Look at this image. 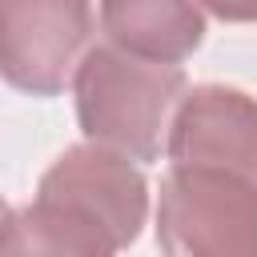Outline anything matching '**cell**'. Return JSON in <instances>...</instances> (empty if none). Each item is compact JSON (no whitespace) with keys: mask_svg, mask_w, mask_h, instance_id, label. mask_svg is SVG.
<instances>
[{"mask_svg":"<svg viewBox=\"0 0 257 257\" xmlns=\"http://www.w3.org/2000/svg\"><path fill=\"white\" fill-rule=\"evenodd\" d=\"M149 217L145 173L104 149L72 145L36 185V201L8 217L0 253H80L108 257L141 237Z\"/></svg>","mask_w":257,"mask_h":257,"instance_id":"obj_1","label":"cell"},{"mask_svg":"<svg viewBox=\"0 0 257 257\" xmlns=\"http://www.w3.org/2000/svg\"><path fill=\"white\" fill-rule=\"evenodd\" d=\"M76 120L92 145L128 161H161L169 120L189 80L181 64L145 60L116 44H88L72 72Z\"/></svg>","mask_w":257,"mask_h":257,"instance_id":"obj_2","label":"cell"},{"mask_svg":"<svg viewBox=\"0 0 257 257\" xmlns=\"http://www.w3.org/2000/svg\"><path fill=\"white\" fill-rule=\"evenodd\" d=\"M169 257H257V185L201 165H169L157 201Z\"/></svg>","mask_w":257,"mask_h":257,"instance_id":"obj_3","label":"cell"},{"mask_svg":"<svg viewBox=\"0 0 257 257\" xmlns=\"http://www.w3.org/2000/svg\"><path fill=\"white\" fill-rule=\"evenodd\" d=\"M92 44V0H0V76L56 96Z\"/></svg>","mask_w":257,"mask_h":257,"instance_id":"obj_4","label":"cell"},{"mask_svg":"<svg viewBox=\"0 0 257 257\" xmlns=\"http://www.w3.org/2000/svg\"><path fill=\"white\" fill-rule=\"evenodd\" d=\"M165 153L173 165L225 169L257 185V96L229 84H197L173 108Z\"/></svg>","mask_w":257,"mask_h":257,"instance_id":"obj_5","label":"cell"},{"mask_svg":"<svg viewBox=\"0 0 257 257\" xmlns=\"http://www.w3.org/2000/svg\"><path fill=\"white\" fill-rule=\"evenodd\" d=\"M100 28L133 56L181 64L205 40V12L197 0H100Z\"/></svg>","mask_w":257,"mask_h":257,"instance_id":"obj_6","label":"cell"},{"mask_svg":"<svg viewBox=\"0 0 257 257\" xmlns=\"http://www.w3.org/2000/svg\"><path fill=\"white\" fill-rule=\"evenodd\" d=\"M205 12L229 24H257V0H197Z\"/></svg>","mask_w":257,"mask_h":257,"instance_id":"obj_7","label":"cell"},{"mask_svg":"<svg viewBox=\"0 0 257 257\" xmlns=\"http://www.w3.org/2000/svg\"><path fill=\"white\" fill-rule=\"evenodd\" d=\"M8 217H12V209H8L4 201H0V233H4V225H8Z\"/></svg>","mask_w":257,"mask_h":257,"instance_id":"obj_8","label":"cell"}]
</instances>
